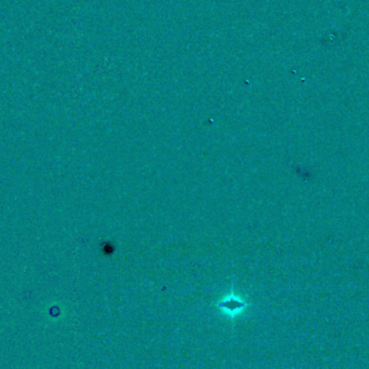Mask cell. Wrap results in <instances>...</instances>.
Here are the masks:
<instances>
[{"label": "cell", "mask_w": 369, "mask_h": 369, "mask_svg": "<svg viewBox=\"0 0 369 369\" xmlns=\"http://www.w3.org/2000/svg\"><path fill=\"white\" fill-rule=\"evenodd\" d=\"M221 305L223 306V309H225V310L228 309L229 311L236 312L238 310H242L246 304H244L242 300H240L238 297H236V296H232V297H229L228 299H226L225 301H222Z\"/></svg>", "instance_id": "1"}]
</instances>
